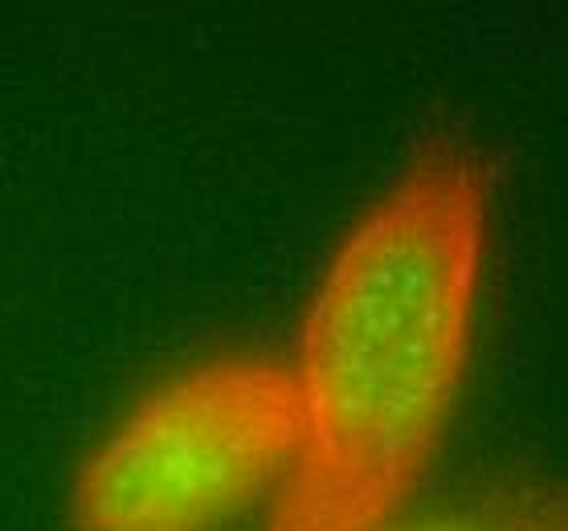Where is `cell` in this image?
Segmentation results:
<instances>
[{
    "label": "cell",
    "mask_w": 568,
    "mask_h": 531,
    "mask_svg": "<svg viewBox=\"0 0 568 531\" xmlns=\"http://www.w3.org/2000/svg\"><path fill=\"white\" fill-rule=\"evenodd\" d=\"M491 164L429 135L323 270L291 364L295 453L266 531H388L463 397Z\"/></svg>",
    "instance_id": "1"
},
{
    "label": "cell",
    "mask_w": 568,
    "mask_h": 531,
    "mask_svg": "<svg viewBox=\"0 0 568 531\" xmlns=\"http://www.w3.org/2000/svg\"><path fill=\"white\" fill-rule=\"evenodd\" d=\"M295 453L291 364L217 356L155 380L78 462L74 531H225Z\"/></svg>",
    "instance_id": "2"
},
{
    "label": "cell",
    "mask_w": 568,
    "mask_h": 531,
    "mask_svg": "<svg viewBox=\"0 0 568 531\" xmlns=\"http://www.w3.org/2000/svg\"><path fill=\"white\" fill-rule=\"evenodd\" d=\"M483 503L516 531H568V487L540 479L499 482Z\"/></svg>",
    "instance_id": "3"
},
{
    "label": "cell",
    "mask_w": 568,
    "mask_h": 531,
    "mask_svg": "<svg viewBox=\"0 0 568 531\" xmlns=\"http://www.w3.org/2000/svg\"><path fill=\"white\" fill-rule=\"evenodd\" d=\"M388 531H516L507 519H499L487 503H478L475 511H434V515H417L405 523H393Z\"/></svg>",
    "instance_id": "4"
}]
</instances>
